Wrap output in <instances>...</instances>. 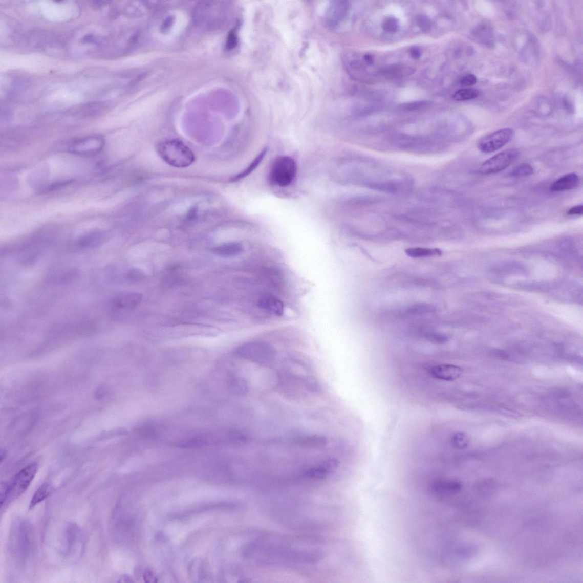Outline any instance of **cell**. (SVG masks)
Returning <instances> with one entry per match:
<instances>
[{"label": "cell", "instance_id": "cell-34", "mask_svg": "<svg viewBox=\"0 0 583 583\" xmlns=\"http://www.w3.org/2000/svg\"><path fill=\"white\" fill-rule=\"evenodd\" d=\"M426 338L430 342L443 344L448 341L449 337L447 334L441 333L430 332L427 334Z\"/></svg>", "mask_w": 583, "mask_h": 583}, {"label": "cell", "instance_id": "cell-33", "mask_svg": "<svg viewBox=\"0 0 583 583\" xmlns=\"http://www.w3.org/2000/svg\"><path fill=\"white\" fill-rule=\"evenodd\" d=\"M77 272L74 270H64L57 273L56 278H55V282L58 283H69L73 280L74 278L77 275Z\"/></svg>", "mask_w": 583, "mask_h": 583}, {"label": "cell", "instance_id": "cell-18", "mask_svg": "<svg viewBox=\"0 0 583 583\" xmlns=\"http://www.w3.org/2000/svg\"><path fill=\"white\" fill-rule=\"evenodd\" d=\"M82 539V532L79 527L74 524H70L66 530L64 552L67 555L72 554L77 546Z\"/></svg>", "mask_w": 583, "mask_h": 583}, {"label": "cell", "instance_id": "cell-41", "mask_svg": "<svg viewBox=\"0 0 583 583\" xmlns=\"http://www.w3.org/2000/svg\"><path fill=\"white\" fill-rule=\"evenodd\" d=\"M82 41L85 44H95L97 42L95 35L91 33L85 34L82 39Z\"/></svg>", "mask_w": 583, "mask_h": 583}, {"label": "cell", "instance_id": "cell-4", "mask_svg": "<svg viewBox=\"0 0 583 583\" xmlns=\"http://www.w3.org/2000/svg\"><path fill=\"white\" fill-rule=\"evenodd\" d=\"M38 465L33 463L27 466L14 477L10 483L2 489L1 508L19 498L26 491L37 473Z\"/></svg>", "mask_w": 583, "mask_h": 583}, {"label": "cell", "instance_id": "cell-37", "mask_svg": "<svg viewBox=\"0 0 583 583\" xmlns=\"http://www.w3.org/2000/svg\"><path fill=\"white\" fill-rule=\"evenodd\" d=\"M417 24L419 27L423 30V31H427L432 26L431 21L426 16H420L417 19Z\"/></svg>", "mask_w": 583, "mask_h": 583}, {"label": "cell", "instance_id": "cell-28", "mask_svg": "<svg viewBox=\"0 0 583 583\" xmlns=\"http://www.w3.org/2000/svg\"><path fill=\"white\" fill-rule=\"evenodd\" d=\"M479 95L478 90L474 89H463L456 91L453 98L456 101H463L474 99Z\"/></svg>", "mask_w": 583, "mask_h": 583}, {"label": "cell", "instance_id": "cell-2", "mask_svg": "<svg viewBox=\"0 0 583 583\" xmlns=\"http://www.w3.org/2000/svg\"><path fill=\"white\" fill-rule=\"evenodd\" d=\"M277 386L283 396L292 400L306 399L320 388L306 365L295 361L284 364L278 373Z\"/></svg>", "mask_w": 583, "mask_h": 583}, {"label": "cell", "instance_id": "cell-43", "mask_svg": "<svg viewBox=\"0 0 583 583\" xmlns=\"http://www.w3.org/2000/svg\"><path fill=\"white\" fill-rule=\"evenodd\" d=\"M144 579L146 582H155L156 578L150 571H148L145 573Z\"/></svg>", "mask_w": 583, "mask_h": 583}, {"label": "cell", "instance_id": "cell-35", "mask_svg": "<svg viewBox=\"0 0 583 583\" xmlns=\"http://www.w3.org/2000/svg\"><path fill=\"white\" fill-rule=\"evenodd\" d=\"M126 277L133 282H140L145 278L144 273L138 268H131L126 273Z\"/></svg>", "mask_w": 583, "mask_h": 583}, {"label": "cell", "instance_id": "cell-15", "mask_svg": "<svg viewBox=\"0 0 583 583\" xmlns=\"http://www.w3.org/2000/svg\"><path fill=\"white\" fill-rule=\"evenodd\" d=\"M257 306L263 310L276 316H283L285 312L283 302L270 294H266L258 298Z\"/></svg>", "mask_w": 583, "mask_h": 583}, {"label": "cell", "instance_id": "cell-14", "mask_svg": "<svg viewBox=\"0 0 583 583\" xmlns=\"http://www.w3.org/2000/svg\"><path fill=\"white\" fill-rule=\"evenodd\" d=\"M339 466V461L335 459H329L304 471L306 478L309 479L321 480L335 472Z\"/></svg>", "mask_w": 583, "mask_h": 583}, {"label": "cell", "instance_id": "cell-8", "mask_svg": "<svg viewBox=\"0 0 583 583\" xmlns=\"http://www.w3.org/2000/svg\"><path fill=\"white\" fill-rule=\"evenodd\" d=\"M520 151L516 149H507L486 160L480 169V173L484 175H493L508 168L518 159Z\"/></svg>", "mask_w": 583, "mask_h": 583}, {"label": "cell", "instance_id": "cell-42", "mask_svg": "<svg viewBox=\"0 0 583 583\" xmlns=\"http://www.w3.org/2000/svg\"><path fill=\"white\" fill-rule=\"evenodd\" d=\"M411 56L414 59H418L421 57V52L420 50L416 47L411 48L409 50Z\"/></svg>", "mask_w": 583, "mask_h": 583}, {"label": "cell", "instance_id": "cell-44", "mask_svg": "<svg viewBox=\"0 0 583 583\" xmlns=\"http://www.w3.org/2000/svg\"><path fill=\"white\" fill-rule=\"evenodd\" d=\"M364 59L365 60V62H366V63L369 65L372 64L374 60L373 55L370 54H365Z\"/></svg>", "mask_w": 583, "mask_h": 583}, {"label": "cell", "instance_id": "cell-24", "mask_svg": "<svg viewBox=\"0 0 583 583\" xmlns=\"http://www.w3.org/2000/svg\"><path fill=\"white\" fill-rule=\"evenodd\" d=\"M414 71L412 68L404 67L401 65H393L384 68L381 71V74L384 77L393 79L398 78L404 76L413 74Z\"/></svg>", "mask_w": 583, "mask_h": 583}, {"label": "cell", "instance_id": "cell-11", "mask_svg": "<svg viewBox=\"0 0 583 583\" xmlns=\"http://www.w3.org/2000/svg\"><path fill=\"white\" fill-rule=\"evenodd\" d=\"M290 440L292 444L298 447L312 449L323 448L326 447L328 442L325 436L297 433L291 434Z\"/></svg>", "mask_w": 583, "mask_h": 583}, {"label": "cell", "instance_id": "cell-17", "mask_svg": "<svg viewBox=\"0 0 583 583\" xmlns=\"http://www.w3.org/2000/svg\"><path fill=\"white\" fill-rule=\"evenodd\" d=\"M108 239L107 232L96 230L88 232L81 237L79 245L85 248H94L103 245L107 242Z\"/></svg>", "mask_w": 583, "mask_h": 583}, {"label": "cell", "instance_id": "cell-22", "mask_svg": "<svg viewBox=\"0 0 583 583\" xmlns=\"http://www.w3.org/2000/svg\"><path fill=\"white\" fill-rule=\"evenodd\" d=\"M244 251V247L240 243L231 242L226 243L212 249L214 254L223 257H231L241 254Z\"/></svg>", "mask_w": 583, "mask_h": 583}, {"label": "cell", "instance_id": "cell-16", "mask_svg": "<svg viewBox=\"0 0 583 583\" xmlns=\"http://www.w3.org/2000/svg\"><path fill=\"white\" fill-rule=\"evenodd\" d=\"M143 299L139 293H127L116 296L113 301L116 308L124 311H133L138 307Z\"/></svg>", "mask_w": 583, "mask_h": 583}, {"label": "cell", "instance_id": "cell-39", "mask_svg": "<svg viewBox=\"0 0 583 583\" xmlns=\"http://www.w3.org/2000/svg\"><path fill=\"white\" fill-rule=\"evenodd\" d=\"M237 44V35L234 31H232L228 37L226 47L228 50H232L236 47Z\"/></svg>", "mask_w": 583, "mask_h": 583}, {"label": "cell", "instance_id": "cell-46", "mask_svg": "<svg viewBox=\"0 0 583 583\" xmlns=\"http://www.w3.org/2000/svg\"><path fill=\"white\" fill-rule=\"evenodd\" d=\"M119 581L120 582H131L132 581L131 580L130 578L128 576L124 575L122 577H121V579H120V580Z\"/></svg>", "mask_w": 583, "mask_h": 583}, {"label": "cell", "instance_id": "cell-23", "mask_svg": "<svg viewBox=\"0 0 583 583\" xmlns=\"http://www.w3.org/2000/svg\"><path fill=\"white\" fill-rule=\"evenodd\" d=\"M268 148H267V147L264 148L260 152V153L258 154L255 158L252 160L251 163H250L249 165L247 166V168L241 172L240 174L233 177V178L231 179V181L236 182L240 181L241 180L245 179V177H247L248 175L251 174L252 172L257 168L258 166L262 163L263 160L265 158V157L268 153Z\"/></svg>", "mask_w": 583, "mask_h": 583}, {"label": "cell", "instance_id": "cell-31", "mask_svg": "<svg viewBox=\"0 0 583 583\" xmlns=\"http://www.w3.org/2000/svg\"><path fill=\"white\" fill-rule=\"evenodd\" d=\"M534 171V168L530 165L523 164L515 167L510 175L515 177H524L533 175Z\"/></svg>", "mask_w": 583, "mask_h": 583}, {"label": "cell", "instance_id": "cell-29", "mask_svg": "<svg viewBox=\"0 0 583 583\" xmlns=\"http://www.w3.org/2000/svg\"><path fill=\"white\" fill-rule=\"evenodd\" d=\"M469 440L468 436L464 433H458L453 435L451 443L456 449H463L468 447Z\"/></svg>", "mask_w": 583, "mask_h": 583}, {"label": "cell", "instance_id": "cell-19", "mask_svg": "<svg viewBox=\"0 0 583 583\" xmlns=\"http://www.w3.org/2000/svg\"><path fill=\"white\" fill-rule=\"evenodd\" d=\"M216 438L210 435H196L189 439L181 441L177 444V447L181 448H200L211 442H215Z\"/></svg>", "mask_w": 583, "mask_h": 583}, {"label": "cell", "instance_id": "cell-45", "mask_svg": "<svg viewBox=\"0 0 583 583\" xmlns=\"http://www.w3.org/2000/svg\"><path fill=\"white\" fill-rule=\"evenodd\" d=\"M110 3V2H107V1L96 2H94V4L96 6L102 7V6H104V5H107V4H109Z\"/></svg>", "mask_w": 583, "mask_h": 583}, {"label": "cell", "instance_id": "cell-3", "mask_svg": "<svg viewBox=\"0 0 583 583\" xmlns=\"http://www.w3.org/2000/svg\"><path fill=\"white\" fill-rule=\"evenodd\" d=\"M156 150L165 163L175 168H187L195 161L193 152L179 140L160 141L156 145Z\"/></svg>", "mask_w": 583, "mask_h": 583}, {"label": "cell", "instance_id": "cell-13", "mask_svg": "<svg viewBox=\"0 0 583 583\" xmlns=\"http://www.w3.org/2000/svg\"><path fill=\"white\" fill-rule=\"evenodd\" d=\"M349 8L346 2H333L329 4L325 15V21L329 28H336L347 14Z\"/></svg>", "mask_w": 583, "mask_h": 583}, {"label": "cell", "instance_id": "cell-36", "mask_svg": "<svg viewBox=\"0 0 583 583\" xmlns=\"http://www.w3.org/2000/svg\"><path fill=\"white\" fill-rule=\"evenodd\" d=\"M431 102L428 101H415V102L404 104L403 109L408 111L417 110L429 106Z\"/></svg>", "mask_w": 583, "mask_h": 583}, {"label": "cell", "instance_id": "cell-6", "mask_svg": "<svg viewBox=\"0 0 583 583\" xmlns=\"http://www.w3.org/2000/svg\"><path fill=\"white\" fill-rule=\"evenodd\" d=\"M237 356L261 365H268L274 361L276 352L269 343L262 341H250L238 347L235 351Z\"/></svg>", "mask_w": 583, "mask_h": 583}, {"label": "cell", "instance_id": "cell-1", "mask_svg": "<svg viewBox=\"0 0 583 583\" xmlns=\"http://www.w3.org/2000/svg\"><path fill=\"white\" fill-rule=\"evenodd\" d=\"M243 555L247 559L266 565L313 564L323 558V552L317 549L265 540L247 545Z\"/></svg>", "mask_w": 583, "mask_h": 583}, {"label": "cell", "instance_id": "cell-27", "mask_svg": "<svg viewBox=\"0 0 583 583\" xmlns=\"http://www.w3.org/2000/svg\"><path fill=\"white\" fill-rule=\"evenodd\" d=\"M78 110V113L84 116L99 115L107 107V105L102 103H93L83 105Z\"/></svg>", "mask_w": 583, "mask_h": 583}, {"label": "cell", "instance_id": "cell-12", "mask_svg": "<svg viewBox=\"0 0 583 583\" xmlns=\"http://www.w3.org/2000/svg\"><path fill=\"white\" fill-rule=\"evenodd\" d=\"M463 372V370L461 367L449 364H437L428 369L430 376L445 381H455L461 377Z\"/></svg>", "mask_w": 583, "mask_h": 583}, {"label": "cell", "instance_id": "cell-30", "mask_svg": "<svg viewBox=\"0 0 583 583\" xmlns=\"http://www.w3.org/2000/svg\"><path fill=\"white\" fill-rule=\"evenodd\" d=\"M138 432L141 438L145 439L154 438L157 434L156 428L154 424L152 423L141 425V426L138 428Z\"/></svg>", "mask_w": 583, "mask_h": 583}, {"label": "cell", "instance_id": "cell-26", "mask_svg": "<svg viewBox=\"0 0 583 583\" xmlns=\"http://www.w3.org/2000/svg\"><path fill=\"white\" fill-rule=\"evenodd\" d=\"M52 488L49 484H44L37 489L30 501L29 509H32L40 502L48 498L52 491Z\"/></svg>", "mask_w": 583, "mask_h": 583}, {"label": "cell", "instance_id": "cell-7", "mask_svg": "<svg viewBox=\"0 0 583 583\" xmlns=\"http://www.w3.org/2000/svg\"><path fill=\"white\" fill-rule=\"evenodd\" d=\"M297 172L296 161L290 156L277 157L271 166L270 180L273 185L281 187L290 186Z\"/></svg>", "mask_w": 583, "mask_h": 583}, {"label": "cell", "instance_id": "cell-32", "mask_svg": "<svg viewBox=\"0 0 583 583\" xmlns=\"http://www.w3.org/2000/svg\"><path fill=\"white\" fill-rule=\"evenodd\" d=\"M382 28L384 32L388 33H396L399 29L398 19L394 17H388L385 18L382 23Z\"/></svg>", "mask_w": 583, "mask_h": 583}, {"label": "cell", "instance_id": "cell-38", "mask_svg": "<svg viewBox=\"0 0 583 583\" xmlns=\"http://www.w3.org/2000/svg\"><path fill=\"white\" fill-rule=\"evenodd\" d=\"M477 82V78L473 74H466L461 78L460 83L464 86L473 85Z\"/></svg>", "mask_w": 583, "mask_h": 583}, {"label": "cell", "instance_id": "cell-20", "mask_svg": "<svg viewBox=\"0 0 583 583\" xmlns=\"http://www.w3.org/2000/svg\"><path fill=\"white\" fill-rule=\"evenodd\" d=\"M579 178L574 173L567 174L556 180L551 186L552 190L563 191L575 188L579 185Z\"/></svg>", "mask_w": 583, "mask_h": 583}, {"label": "cell", "instance_id": "cell-5", "mask_svg": "<svg viewBox=\"0 0 583 583\" xmlns=\"http://www.w3.org/2000/svg\"><path fill=\"white\" fill-rule=\"evenodd\" d=\"M11 547L14 554L20 559H27L34 549V536L32 527L27 521L15 525L11 534Z\"/></svg>", "mask_w": 583, "mask_h": 583}, {"label": "cell", "instance_id": "cell-25", "mask_svg": "<svg viewBox=\"0 0 583 583\" xmlns=\"http://www.w3.org/2000/svg\"><path fill=\"white\" fill-rule=\"evenodd\" d=\"M405 252L408 256L414 258L441 256L442 255V250L439 248L413 247L407 248L405 250Z\"/></svg>", "mask_w": 583, "mask_h": 583}, {"label": "cell", "instance_id": "cell-9", "mask_svg": "<svg viewBox=\"0 0 583 583\" xmlns=\"http://www.w3.org/2000/svg\"><path fill=\"white\" fill-rule=\"evenodd\" d=\"M513 136V131L509 128L495 131L481 139L478 143V148L484 154L492 153L509 143Z\"/></svg>", "mask_w": 583, "mask_h": 583}, {"label": "cell", "instance_id": "cell-10", "mask_svg": "<svg viewBox=\"0 0 583 583\" xmlns=\"http://www.w3.org/2000/svg\"><path fill=\"white\" fill-rule=\"evenodd\" d=\"M104 146V141L100 137L93 136L80 139L75 142L69 148L71 153L90 156L99 153Z\"/></svg>", "mask_w": 583, "mask_h": 583}, {"label": "cell", "instance_id": "cell-40", "mask_svg": "<svg viewBox=\"0 0 583 583\" xmlns=\"http://www.w3.org/2000/svg\"><path fill=\"white\" fill-rule=\"evenodd\" d=\"M583 213V206L582 205L572 207L567 211V214L570 215H581Z\"/></svg>", "mask_w": 583, "mask_h": 583}, {"label": "cell", "instance_id": "cell-21", "mask_svg": "<svg viewBox=\"0 0 583 583\" xmlns=\"http://www.w3.org/2000/svg\"><path fill=\"white\" fill-rule=\"evenodd\" d=\"M227 384L230 392L237 397L246 396L249 391L246 380L235 375H232L228 378Z\"/></svg>", "mask_w": 583, "mask_h": 583}]
</instances>
